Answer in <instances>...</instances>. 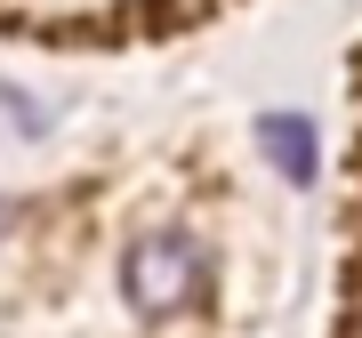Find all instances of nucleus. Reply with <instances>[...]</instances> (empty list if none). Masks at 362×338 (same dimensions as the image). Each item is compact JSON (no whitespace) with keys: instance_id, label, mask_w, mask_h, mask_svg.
<instances>
[{"instance_id":"obj_2","label":"nucleus","mask_w":362,"mask_h":338,"mask_svg":"<svg viewBox=\"0 0 362 338\" xmlns=\"http://www.w3.org/2000/svg\"><path fill=\"white\" fill-rule=\"evenodd\" d=\"M258 145H266V161L282 169L290 185H314V169H322L314 121H298V113H266V121H258Z\"/></svg>"},{"instance_id":"obj_1","label":"nucleus","mask_w":362,"mask_h":338,"mask_svg":"<svg viewBox=\"0 0 362 338\" xmlns=\"http://www.w3.org/2000/svg\"><path fill=\"white\" fill-rule=\"evenodd\" d=\"M202 282H209V250L185 234V226H153V234H137L129 258H121V290H129V306L145 322L185 314L202 298Z\"/></svg>"},{"instance_id":"obj_3","label":"nucleus","mask_w":362,"mask_h":338,"mask_svg":"<svg viewBox=\"0 0 362 338\" xmlns=\"http://www.w3.org/2000/svg\"><path fill=\"white\" fill-rule=\"evenodd\" d=\"M0 226H8V209H0Z\"/></svg>"}]
</instances>
